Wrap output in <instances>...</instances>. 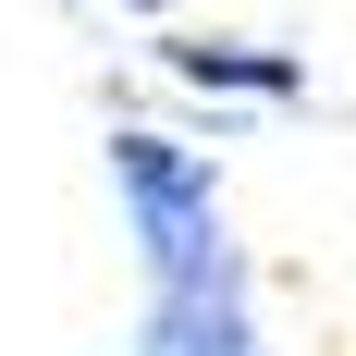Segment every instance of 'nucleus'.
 Here are the masks:
<instances>
[{
	"mask_svg": "<svg viewBox=\"0 0 356 356\" xmlns=\"http://www.w3.org/2000/svg\"><path fill=\"white\" fill-rule=\"evenodd\" d=\"M99 160H111V209L136 234V344L123 356H270L258 270L221 209V160L160 123H111Z\"/></svg>",
	"mask_w": 356,
	"mask_h": 356,
	"instance_id": "obj_1",
	"label": "nucleus"
},
{
	"mask_svg": "<svg viewBox=\"0 0 356 356\" xmlns=\"http://www.w3.org/2000/svg\"><path fill=\"white\" fill-rule=\"evenodd\" d=\"M160 74L197 86V99H246V111L307 99V62L295 49H258V37H160Z\"/></svg>",
	"mask_w": 356,
	"mask_h": 356,
	"instance_id": "obj_2",
	"label": "nucleus"
},
{
	"mask_svg": "<svg viewBox=\"0 0 356 356\" xmlns=\"http://www.w3.org/2000/svg\"><path fill=\"white\" fill-rule=\"evenodd\" d=\"M123 13H160V0H123Z\"/></svg>",
	"mask_w": 356,
	"mask_h": 356,
	"instance_id": "obj_3",
	"label": "nucleus"
}]
</instances>
